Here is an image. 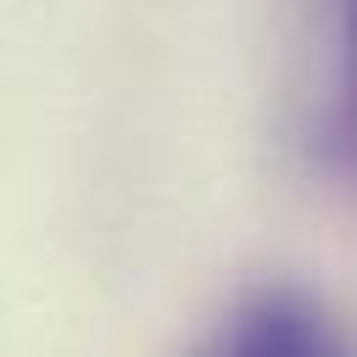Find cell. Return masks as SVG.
Segmentation results:
<instances>
[{"instance_id":"cell-1","label":"cell","mask_w":357,"mask_h":357,"mask_svg":"<svg viewBox=\"0 0 357 357\" xmlns=\"http://www.w3.org/2000/svg\"><path fill=\"white\" fill-rule=\"evenodd\" d=\"M190 357H357V340L296 284L251 290Z\"/></svg>"},{"instance_id":"cell-2","label":"cell","mask_w":357,"mask_h":357,"mask_svg":"<svg viewBox=\"0 0 357 357\" xmlns=\"http://www.w3.org/2000/svg\"><path fill=\"white\" fill-rule=\"evenodd\" d=\"M324 151L357 173V0H340V78L324 117Z\"/></svg>"}]
</instances>
